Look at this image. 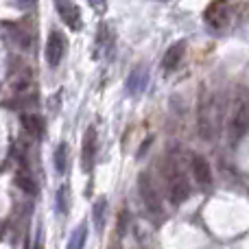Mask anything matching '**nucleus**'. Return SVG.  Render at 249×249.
Here are the masks:
<instances>
[{
	"label": "nucleus",
	"instance_id": "3",
	"mask_svg": "<svg viewBox=\"0 0 249 249\" xmlns=\"http://www.w3.org/2000/svg\"><path fill=\"white\" fill-rule=\"evenodd\" d=\"M138 188H140V197H142V201L146 203L149 210H153V212L162 210V201H160V195H158V190H155V184L151 181V177L146 175V173H142V175L138 177Z\"/></svg>",
	"mask_w": 249,
	"mask_h": 249
},
{
	"label": "nucleus",
	"instance_id": "5",
	"mask_svg": "<svg viewBox=\"0 0 249 249\" xmlns=\"http://www.w3.org/2000/svg\"><path fill=\"white\" fill-rule=\"evenodd\" d=\"M168 197L173 203H184L190 197V184L179 171H173L168 177Z\"/></svg>",
	"mask_w": 249,
	"mask_h": 249
},
{
	"label": "nucleus",
	"instance_id": "16",
	"mask_svg": "<svg viewBox=\"0 0 249 249\" xmlns=\"http://www.w3.org/2000/svg\"><path fill=\"white\" fill-rule=\"evenodd\" d=\"M57 212H59V214L68 212V188H66V186H61V188L57 190Z\"/></svg>",
	"mask_w": 249,
	"mask_h": 249
},
{
	"label": "nucleus",
	"instance_id": "14",
	"mask_svg": "<svg viewBox=\"0 0 249 249\" xmlns=\"http://www.w3.org/2000/svg\"><path fill=\"white\" fill-rule=\"evenodd\" d=\"M86 238H88V228H86V225H79V228L72 232V236H70L68 249H83V245H86Z\"/></svg>",
	"mask_w": 249,
	"mask_h": 249
},
{
	"label": "nucleus",
	"instance_id": "6",
	"mask_svg": "<svg viewBox=\"0 0 249 249\" xmlns=\"http://www.w3.org/2000/svg\"><path fill=\"white\" fill-rule=\"evenodd\" d=\"M94 160H96V131L94 127L88 129L86 138H83V146H81V166L86 173H90L94 168Z\"/></svg>",
	"mask_w": 249,
	"mask_h": 249
},
{
	"label": "nucleus",
	"instance_id": "13",
	"mask_svg": "<svg viewBox=\"0 0 249 249\" xmlns=\"http://www.w3.org/2000/svg\"><path fill=\"white\" fill-rule=\"evenodd\" d=\"M16 186L20 190H24L26 195H35V193H37V184L33 181V177H31L29 173H18V175H16Z\"/></svg>",
	"mask_w": 249,
	"mask_h": 249
},
{
	"label": "nucleus",
	"instance_id": "12",
	"mask_svg": "<svg viewBox=\"0 0 249 249\" xmlns=\"http://www.w3.org/2000/svg\"><path fill=\"white\" fill-rule=\"evenodd\" d=\"M55 168L59 175H64L66 168H68V144L66 142H61L55 149Z\"/></svg>",
	"mask_w": 249,
	"mask_h": 249
},
{
	"label": "nucleus",
	"instance_id": "8",
	"mask_svg": "<svg viewBox=\"0 0 249 249\" xmlns=\"http://www.w3.org/2000/svg\"><path fill=\"white\" fill-rule=\"evenodd\" d=\"M146 83H149V68L146 66H138L136 70H131V74L127 79V94L140 96L146 90Z\"/></svg>",
	"mask_w": 249,
	"mask_h": 249
},
{
	"label": "nucleus",
	"instance_id": "9",
	"mask_svg": "<svg viewBox=\"0 0 249 249\" xmlns=\"http://www.w3.org/2000/svg\"><path fill=\"white\" fill-rule=\"evenodd\" d=\"M190 168H193V175L197 179L199 186H210L212 184V168L208 164V160L199 153H193L190 158Z\"/></svg>",
	"mask_w": 249,
	"mask_h": 249
},
{
	"label": "nucleus",
	"instance_id": "15",
	"mask_svg": "<svg viewBox=\"0 0 249 249\" xmlns=\"http://www.w3.org/2000/svg\"><path fill=\"white\" fill-rule=\"evenodd\" d=\"M105 206H107V199L105 197L96 199V203H94V225L99 230L105 225Z\"/></svg>",
	"mask_w": 249,
	"mask_h": 249
},
{
	"label": "nucleus",
	"instance_id": "7",
	"mask_svg": "<svg viewBox=\"0 0 249 249\" xmlns=\"http://www.w3.org/2000/svg\"><path fill=\"white\" fill-rule=\"evenodd\" d=\"M184 55H186V42L173 44V46L168 48V51L164 53V57H162V70H164V74L175 72V70L179 68V64H181V59H184Z\"/></svg>",
	"mask_w": 249,
	"mask_h": 249
},
{
	"label": "nucleus",
	"instance_id": "2",
	"mask_svg": "<svg viewBox=\"0 0 249 249\" xmlns=\"http://www.w3.org/2000/svg\"><path fill=\"white\" fill-rule=\"evenodd\" d=\"M228 4L223 2H210L206 7V11H203V22H206V26L210 31H223L225 26H228Z\"/></svg>",
	"mask_w": 249,
	"mask_h": 249
},
{
	"label": "nucleus",
	"instance_id": "11",
	"mask_svg": "<svg viewBox=\"0 0 249 249\" xmlns=\"http://www.w3.org/2000/svg\"><path fill=\"white\" fill-rule=\"evenodd\" d=\"M22 127H24L31 136H42L44 133V121L37 114H24V116H22Z\"/></svg>",
	"mask_w": 249,
	"mask_h": 249
},
{
	"label": "nucleus",
	"instance_id": "10",
	"mask_svg": "<svg viewBox=\"0 0 249 249\" xmlns=\"http://www.w3.org/2000/svg\"><path fill=\"white\" fill-rule=\"evenodd\" d=\"M55 9L61 20L66 22V26H70L72 31L81 29V13H79V7L74 2H57Z\"/></svg>",
	"mask_w": 249,
	"mask_h": 249
},
{
	"label": "nucleus",
	"instance_id": "4",
	"mask_svg": "<svg viewBox=\"0 0 249 249\" xmlns=\"http://www.w3.org/2000/svg\"><path fill=\"white\" fill-rule=\"evenodd\" d=\"M64 53H66V39L59 31H51L48 35V42H46V61L48 66L57 68L64 59Z\"/></svg>",
	"mask_w": 249,
	"mask_h": 249
},
{
	"label": "nucleus",
	"instance_id": "1",
	"mask_svg": "<svg viewBox=\"0 0 249 249\" xmlns=\"http://www.w3.org/2000/svg\"><path fill=\"white\" fill-rule=\"evenodd\" d=\"M249 131V96H241L234 101L232 114H230V124H228V136L230 142H238L243 136Z\"/></svg>",
	"mask_w": 249,
	"mask_h": 249
}]
</instances>
